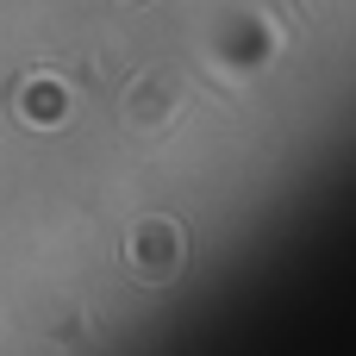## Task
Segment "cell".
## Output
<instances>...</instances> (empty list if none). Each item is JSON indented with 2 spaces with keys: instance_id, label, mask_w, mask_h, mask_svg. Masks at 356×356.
Masks as SVG:
<instances>
[{
  "instance_id": "1",
  "label": "cell",
  "mask_w": 356,
  "mask_h": 356,
  "mask_svg": "<svg viewBox=\"0 0 356 356\" xmlns=\"http://www.w3.org/2000/svg\"><path fill=\"white\" fill-rule=\"evenodd\" d=\"M175 100H181V81H175V75H144L138 94H131V125H138V131H156V113L169 119Z\"/></svg>"
}]
</instances>
